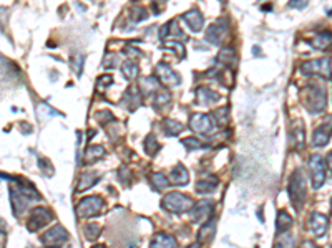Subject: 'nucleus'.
Wrapping results in <instances>:
<instances>
[{
    "instance_id": "obj_1",
    "label": "nucleus",
    "mask_w": 332,
    "mask_h": 248,
    "mask_svg": "<svg viewBox=\"0 0 332 248\" xmlns=\"http://www.w3.org/2000/svg\"><path fill=\"white\" fill-rule=\"evenodd\" d=\"M33 199L40 200V194L35 191L32 186H22V180H20V186H14L10 187V202H12V210H14L15 215H20V213L25 212V209L35 202Z\"/></svg>"
},
{
    "instance_id": "obj_2",
    "label": "nucleus",
    "mask_w": 332,
    "mask_h": 248,
    "mask_svg": "<svg viewBox=\"0 0 332 248\" xmlns=\"http://www.w3.org/2000/svg\"><path fill=\"white\" fill-rule=\"evenodd\" d=\"M193 205L195 204H193V200L190 197L184 194H179V192H170V194H166L161 200V207L171 213L188 212V210L193 209Z\"/></svg>"
},
{
    "instance_id": "obj_3",
    "label": "nucleus",
    "mask_w": 332,
    "mask_h": 248,
    "mask_svg": "<svg viewBox=\"0 0 332 248\" xmlns=\"http://www.w3.org/2000/svg\"><path fill=\"white\" fill-rule=\"evenodd\" d=\"M288 192H289V199H291L294 209L299 210L302 207V204H304V199H306V182H304V177H302L301 171L294 172V174L291 175V179H289Z\"/></svg>"
},
{
    "instance_id": "obj_4",
    "label": "nucleus",
    "mask_w": 332,
    "mask_h": 248,
    "mask_svg": "<svg viewBox=\"0 0 332 248\" xmlns=\"http://www.w3.org/2000/svg\"><path fill=\"white\" fill-rule=\"evenodd\" d=\"M326 104H327L326 91L322 90L321 86H317V85L309 86L308 93H306V106H308L309 113L317 114V113L324 111Z\"/></svg>"
},
{
    "instance_id": "obj_5",
    "label": "nucleus",
    "mask_w": 332,
    "mask_h": 248,
    "mask_svg": "<svg viewBox=\"0 0 332 248\" xmlns=\"http://www.w3.org/2000/svg\"><path fill=\"white\" fill-rule=\"evenodd\" d=\"M68 238H70V235L65 230V227L55 225L44 233L42 243L45 245V248H62L66 242H68Z\"/></svg>"
},
{
    "instance_id": "obj_6",
    "label": "nucleus",
    "mask_w": 332,
    "mask_h": 248,
    "mask_svg": "<svg viewBox=\"0 0 332 248\" xmlns=\"http://www.w3.org/2000/svg\"><path fill=\"white\" fill-rule=\"evenodd\" d=\"M302 75H319L322 78H331V58H321V60L306 61L301 66Z\"/></svg>"
},
{
    "instance_id": "obj_7",
    "label": "nucleus",
    "mask_w": 332,
    "mask_h": 248,
    "mask_svg": "<svg viewBox=\"0 0 332 248\" xmlns=\"http://www.w3.org/2000/svg\"><path fill=\"white\" fill-rule=\"evenodd\" d=\"M103 209V200L100 197H87V199L80 200V204L77 205V213L80 218H87V217H95L102 212Z\"/></svg>"
},
{
    "instance_id": "obj_8",
    "label": "nucleus",
    "mask_w": 332,
    "mask_h": 248,
    "mask_svg": "<svg viewBox=\"0 0 332 248\" xmlns=\"http://www.w3.org/2000/svg\"><path fill=\"white\" fill-rule=\"evenodd\" d=\"M309 167H310V179H312V187L321 189L322 184L326 182V167L324 161L321 155L314 154L309 159Z\"/></svg>"
},
{
    "instance_id": "obj_9",
    "label": "nucleus",
    "mask_w": 332,
    "mask_h": 248,
    "mask_svg": "<svg viewBox=\"0 0 332 248\" xmlns=\"http://www.w3.org/2000/svg\"><path fill=\"white\" fill-rule=\"evenodd\" d=\"M53 218L52 212H50L48 209L45 207H37L32 210L30 217H28V222H27V227L30 232H37V230H40L42 227H45L48 224L50 220Z\"/></svg>"
},
{
    "instance_id": "obj_10",
    "label": "nucleus",
    "mask_w": 332,
    "mask_h": 248,
    "mask_svg": "<svg viewBox=\"0 0 332 248\" xmlns=\"http://www.w3.org/2000/svg\"><path fill=\"white\" fill-rule=\"evenodd\" d=\"M190 128L195 133L199 134H209L214 129V121L211 114H203V113H196L190 119Z\"/></svg>"
},
{
    "instance_id": "obj_11",
    "label": "nucleus",
    "mask_w": 332,
    "mask_h": 248,
    "mask_svg": "<svg viewBox=\"0 0 332 248\" xmlns=\"http://www.w3.org/2000/svg\"><path fill=\"white\" fill-rule=\"evenodd\" d=\"M226 33H228V20L221 19V20H218V22H214L211 27L206 30L204 38L213 45H220Z\"/></svg>"
},
{
    "instance_id": "obj_12",
    "label": "nucleus",
    "mask_w": 332,
    "mask_h": 248,
    "mask_svg": "<svg viewBox=\"0 0 332 248\" xmlns=\"http://www.w3.org/2000/svg\"><path fill=\"white\" fill-rule=\"evenodd\" d=\"M331 134H332V116L327 121H324V123H322L316 131H314L312 144L316 146V148H322V146H326L327 142H329Z\"/></svg>"
},
{
    "instance_id": "obj_13",
    "label": "nucleus",
    "mask_w": 332,
    "mask_h": 248,
    "mask_svg": "<svg viewBox=\"0 0 332 248\" xmlns=\"http://www.w3.org/2000/svg\"><path fill=\"white\" fill-rule=\"evenodd\" d=\"M156 76L159 78V81L165 83L166 86H178L181 78L175 73L166 63H158L156 65Z\"/></svg>"
},
{
    "instance_id": "obj_14",
    "label": "nucleus",
    "mask_w": 332,
    "mask_h": 248,
    "mask_svg": "<svg viewBox=\"0 0 332 248\" xmlns=\"http://www.w3.org/2000/svg\"><path fill=\"white\" fill-rule=\"evenodd\" d=\"M213 207H214V204H213V200H199V202H196L195 205H193V209H191V218H193V222H201V220H204L206 217H209V213L213 212Z\"/></svg>"
},
{
    "instance_id": "obj_15",
    "label": "nucleus",
    "mask_w": 332,
    "mask_h": 248,
    "mask_svg": "<svg viewBox=\"0 0 332 248\" xmlns=\"http://www.w3.org/2000/svg\"><path fill=\"white\" fill-rule=\"evenodd\" d=\"M309 227H310V232L316 235V237H322V235L327 232L329 220H327V217L322 215V213H312L309 218Z\"/></svg>"
},
{
    "instance_id": "obj_16",
    "label": "nucleus",
    "mask_w": 332,
    "mask_h": 248,
    "mask_svg": "<svg viewBox=\"0 0 332 248\" xmlns=\"http://www.w3.org/2000/svg\"><path fill=\"white\" fill-rule=\"evenodd\" d=\"M183 20L190 25V28L193 32H199L201 28H203V23H204V19L203 15H201V12L198 8H193V10L186 12V14L183 15Z\"/></svg>"
},
{
    "instance_id": "obj_17",
    "label": "nucleus",
    "mask_w": 332,
    "mask_h": 248,
    "mask_svg": "<svg viewBox=\"0 0 332 248\" xmlns=\"http://www.w3.org/2000/svg\"><path fill=\"white\" fill-rule=\"evenodd\" d=\"M150 248H178V243H176V240L171 235L159 232L156 235H153Z\"/></svg>"
},
{
    "instance_id": "obj_18",
    "label": "nucleus",
    "mask_w": 332,
    "mask_h": 248,
    "mask_svg": "<svg viewBox=\"0 0 332 248\" xmlns=\"http://www.w3.org/2000/svg\"><path fill=\"white\" fill-rule=\"evenodd\" d=\"M140 90H138L136 86H130L128 91L125 93V98H123V103L127 104L128 109H136L138 106L141 104V96H140Z\"/></svg>"
},
{
    "instance_id": "obj_19",
    "label": "nucleus",
    "mask_w": 332,
    "mask_h": 248,
    "mask_svg": "<svg viewBox=\"0 0 332 248\" xmlns=\"http://www.w3.org/2000/svg\"><path fill=\"white\" fill-rule=\"evenodd\" d=\"M170 180L176 186H184V184H188V180H190V174H188V171L184 169L183 164H178V166H175V169L171 171L170 174Z\"/></svg>"
},
{
    "instance_id": "obj_20",
    "label": "nucleus",
    "mask_w": 332,
    "mask_h": 248,
    "mask_svg": "<svg viewBox=\"0 0 332 248\" xmlns=\"http://www.w3.org/2000/svg\"><path fill=\"white\" fill-rule=\"evenodd\" d=\"M98 180H100L98 172H85V174L80 175L77 191L82 192V191H85V189H91L96 182H98Z\"/></svg>"
},
{
    "instance_id": "obj_21",
    "label": "nucleus",
    "mask_w": 332,
    "mask_h": 248,
    "mask_svg": "<svg viewBox=\"0 0 332 248\" xmlns=\"http://www.w3.org/2000/svg\"><path fill=\"white\" fill-rule=\"evenodd\" d=\"M196 96H198L199 104H211L220 99V95H218L216 91L209 90V88H206V86L198 88V90H196Z\"/></svg>"
},
{
    "instance_id": "obj_22",
    "label": "nucleus",
    "mask_w": 332,
    "mask_h": 248,
    "mask_svg": "<svg viewBox=\"0 0 332 248\" xmlns=\"http://www.w3.org/2000/svg\"><path fill=\"white\" fill-rule=\"evenodd\" d=\"M292 139H294V146L296 148L302 149L306 142V134H304V123L301 119L294 121L292 124Z\"/></svg>"
},
{
    "instance_id": "obj_23",
    "label": "nucleus",
    "mask_w": 332,
    "mask_h": 248,
    "mask_svg": "<svg viewBox=\"0 0 332 248\" xmlns=\"http://www.w3.org/2000/svg\"><path fill=\"white\" fill-rule=\"evenodd\" d=\"M218 187V177L216 175H208V177L201 179L198 184H196V191L199 194H209V192H214Z\"/></svg>"
},
{
    "instance_id": "obj_24",
    "label": "nucleus",
    "mask_w": 332,
    "mask_h": 248,
    "mask_svg": "<svg viewBox=\"0 0 332 248\" xmlns=\"http://www.w3.org/2000/svg\"><path fill=\"white\" fill-rule=\"evenodd\" d=\"M331 41H332V33L331 32H319L316 37L312 38V47L314 48H317V50H326L327 47L331 45Z\"/></svg>"
},
{
    "instance_id": "obj_25",
    "label": "nucleus",
    "mask_w": 332,
    "mask_h": 248,
    "mask_svg": "<svg viewBox=\"0 0 332 248\" xmlns=\"http://www.w3.org/2000/svg\"><path fill=\"white\" fill-rule=\"evenodd\" d=\"M292 225V217L289 215L288 212H279L277 213V220H276V229L277 232H286V230L289 229V227Z\"/></svg>"
},
{
    "instance_id": "obj_26",
    "label": "nucleus",
    "mask_w": 332,
    "mask_h": 248,
    "mask_svg": "<svg viewBox=\"0 0 332 248\" xmlns=\"http://www.w3.org/2000/svg\"><path fill=\"white\" fill-rule=\"evenodd\" d=\"M163 128H165V131L168 136H176V134H179L183 131L184 126L179 123V121H175V119H165L163 121Z\"/></svg>"
},
{
    "instance_id": "obj_27",
    "label": "nucleus",
    "mask_w": 332,
    "mask_h": 248,
    "mask_svg": "<svg viewBox=\"0 0 332 248\" xmlns=\"http://www.w3.org/2000/svg\"><path fill=\"white\" fill-rule=\"evenodd\" d=\"M214 229H216V220H209L208 224H204L203 227H201V230L198 233V240L199 242L209 240V238L213 237V233H214Z\"/></svg>"
},
{
    "instance_id": "obj_28",
    "label": "nucleus",
    "mask_w": 332,
    "mask_h": 248,
    "mask_svg": "<svg viewBox=\"0 0 332 248\" xmlns=\"http://www.w3.org/2000/svg\"><path fill=\"white\" fill-rule=\"evenodd\" d=\"M103 155H105V149L102 148V146H90L85 153V161L87 162H95V161H98L100 157H103Z\"/></svg>"
},
{
    "instance_id": "obj_29",
    "label": "nucleus",
    "mask_w": 332,
    "mask_h": 248,
    "mask_svg": "<svg viewBox=\"0 0 332 248\" xmlns=\"http://www.w3.org/2000/svg\"><path fill=\"white\" fill-rule=\"evenodd\" d=\"M218 60H220V63H222V65L231 66L233 63H236V53H234L233 48H222L220 52Z\"/></svg>"
},
{
    "instance_id": "obj_30",
    "label": "nucleus",
    "mask_w": 332,
    "mask_h": 248,
    "mask_svg": "<svg viewBox=\"0 0 332 248\" xmlns=\"http://www.w3.org/2000/svg\"><path fill=\"white\" fill-rule=\"evenodd\" d=\"M145 151H146V154L148 155H155L158 153V149H159V144H158V141H156V137L153 136V134H150V136H146V139H145Z\"/></svg>"
},
{
    "instance_id": "obj_31",
    "label": "nucleus",
    "mask_w": 332,
    "mask_h": 248,
    "mask_svg": "<svg viewBox=\"0 0 332 248\" xmlns=\"http://www.w3.org/2000/svg\"><path fill=\"white\" fill-rule=\"evenodd\" d=\"M121 71H123V75L128 79H134L138 76V66L134 65L132 60H127L123 63V68H121Z\"/></svg>"
},
{
    "instance_id": "obj_32",
    "label": "nucleus",
    "mask_w": 332,
    "mask_h": 248,
    "mask_svg": "<svg viewBox=\"0 0 332 248\" xmlns=\"http://www.w3.org/2000/svg\"><path fill=\"white\" fill-rule=\"evenodd\" d=\"M276 248H296V242H294V237L289 233H284L283 237L277 240Z\"/></svg>"
},
{
    "instance_id": "obj_33",
    "label": "nucleus",
    "mask_w": 332,
    "mask_h": 248,
    "mask_svg": "<svg viewBox=\"0 0 332 248\" xmlns=\"http://www.w3.org/2000/svg\"><path fill=\"white\" fill-rule=\"evenodd\" d=\"M151 182L155 184L156 189H165L170 184V179H166V175H163L161 172H156V174L151 175Z\"/></svg>"
},
{
    "instance_id": "obj_34",
    "label": "nucleus",
    "mask_w": 332,
    "mask_h": 248,
    "mask_svg": "<svg viewBox=\"0 0 332 248\" xmlns=\"http://www.w3.org/2000/svg\"><path fill=\"white\" fill-rule=\"evenodd\" d=\"M170 101H171V95L168 93V91H158L156 96H155V106L158 108L166 106Z\"/></svg>"
},
{
    "instance_id": "obj_35",
    "label": "nucleus",
    "mask_w": 332,
    "mask_h": 248,
    "mask_svg": "<svg viewBox=\"0 0 332 248\" xmlns=\"http://www.w3.org/2000/svg\"><path fill=\"white\" fill-rule=\"evenodd\" d=\"M100 232H102V229H100V225H96V224H90L85 227V237L91 242L96 240V237L100 235Z\"/></svg>"
},
{
    "instance_id": "obj_36",
    "label": "nucleus",
    "mask_w": 332,
    "mask_h": 248,
    "mask_svg": "<svg viewBox=\"0 0 332 248\" xmlns=\"http://www.w3.org/2000/svg\"><path fill=\"white\" fill-rule=\"evenodd\" d=\"M141 85H143V91H145L146 95H151L155 90H156L158 83H156V79H155V78L148 76V78H145V79H143V81H141Z\"/></svg>"
},
{
    "instance_id": "obj_37",
    "label": "nucleus",
    "mask_w": 332,
    "mask_h": 248,
    "mask_svg": "<svg viewBox=\"0 0 332 248\" xmlns=\"http://www.w3.org/2000/svg\"><path fill=\"white\" fill-rule=\"evenodd\" d=\"M181 144L184 146V148H188V149H201L203 148V142H201L198 137H186V139H183L181 141Z\"/></svg>"
},
{
    "instance_id": "obj_38",
    "label": "nucleus",
    "mask_w": 332,
    "mask_h": 248,
    "mask_svg": "<svg viewBox=\"0 0 332 248\" xmlns=\"http://www.w3.org/2000/svg\"><path fill=\"white\" fill-rule=\"evenodd\" d=\"M132 14H134V15H133V20H134V22H141V20L148 19V12H146L143 7H134L133 10H132Z\"/></svg>"
},
{
    "instance_id": "obj_39",
    "label": "nucleus",
    "mask_w": 332,
    "mask_h": 248,
    "mask_svg": "<svg viewBox=\"0 0 332 248\" xmlns=\"http://www.w3.org/2000/svg\"><path fill=\"white\" fill-rule=\"evenodd\" d=\"M83 60H85V58H83V55H75V57L71 58V66H73L75 71H77L78 75L82 73V68H83Z\"/></svg>"
},
{
    "instance_id": "obj_40",
    "label": "nucleus",
    "mask_w": 332,
    "mask_h": 248,
    "mask_svg": "<svg viewBox=\"0 0 332 248\" xmlns=\"http://www.w3.org/2000/svg\"><path fill=\"white\" fill-rule=\"evenodd\" d=\"M111 83H113V76H111V75H103V76L98 79V88H100V90H103L105 86L111 85Z\"/></svg>"
},
{
    "instance_id": "obj_41",
    "label": "nucleus",
    "mask_w": 332,
    "mask_h": 248,
    "mask_svg": "<svg viewBox=\"0 0 332 248\" xmlns=\"http://www.w3.org/2000/svg\"><path fill=\"white\" fill-rule=\"evenodd\" d=\"M166 47H171L175 48L176 52H178V55H181V57H184V47L179 41H170V43H166Z\"/></svg>"
},
{
    "instance_id": "obj_42",
    "label": "nucleus",
    "mask_w": 332,
    "mask_h": 248,
    "mask_svg": "<svg viewBox=\"0 0 332 248\" xmlns=\"http://www.w3.org/2000/svg\"><path fill=\"white\" fill-rule=\"evenodd\" d=\"M289 5H291V7H296V8H304L306 5H308V2H297V0H292V2L291 3H289Z\"/></svg>"
},
{
    "instance_id": "obj_43",
    "label": "nucleus",
    "mask_w": 332,
    "mask_h": 248,
    "mask_svg": "<svg viewBox=\"0 0 332 248\" xmlns=\"http://www.w3.org/2000/svg\"><path fill=\"white\" fill-rule=\"evenodd\" d=\"M5 242H7V235H5V232H3V230H0V248H3Z\"/></svg>"
},
{
    "instance_id": "obj_44",
    "label": "nucleus",
    "mask_w": 332,
    "mask_h": 248,
    "mask_svg": "<svg viewBox=\"0 0 332 248\" xmlns=\"http://www.w3.org/2000/svg\"><path fill=\"white\" fill-rule=\"evenodd\" d=\"M326 166L329 167V171L332 172V151L327 154V157H326Z\"/></svg>"
},
{
    "instance_id": "obj_45",
    "label": "nucleus",
    "mask_w": 332,
    "mask_h": 248,
    "mask_svg": "<svg viewBox=\"0 0 332 248\" xmlns=\"http://www.w3.org/2000/svg\"><path fill=\"white\" fill-rule=\"evenodd\" d=\"M302 248H319L317 245H316V243H312V242H304V243H302Z\"/></svg>"
},
{
    "instance_id": "obj_46",
    "label": "nucleus",
    "mask_w": 332,
    "mask_h": 248,
    "mask_svg": "<svg viewBox=\"0 0 332 248\" xmlns=\"http://www.w3.org/2000/svg\"><path fill=\"white\" fill-rule=\"evenodd\" d=\"M188 248H199V243H195V245H190Z\"/></svg>"
},
{
    "instance_id": "obj_47",
    "label": "nucleus",
    "mask_w": 332,
    "mask_h": 248,
    "mask_svg": "<svg viewBox=\"0 0 332 248\" xmlns=\"http://www.w3.org/2000/svg\"><path fill=\"white\" fill-rule=\"evenodd\" d=\"M93 248H105V245H95Z\"/></svg>"
},
{
    "instance_id": "obj_48",
    "label": "nucleus",
    "mask_w": 332,
    "mask_h": 248,
    "mask_svg": "<svg viewBox=\"0 0 332 248\" xmlns=\"http://www.w3.org/2000/svg\"><path fill=\"white\" fill-rule=\"evenodd\" d=\"M28 248H35V247H28Z\"/></svg>"
}]
</instances>
